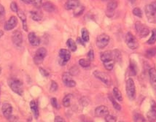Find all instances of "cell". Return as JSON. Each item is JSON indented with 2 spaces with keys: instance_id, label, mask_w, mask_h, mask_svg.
<instances>
[{
  "instance_id": "cell-1",
  "label": "cell",
  "mask_w": 156,
  "mask_h": 122,
  "mask_svg": "<svg viewBox=\"0 0 156 122\" xmlns=\"http://www.w3.org/2000/svg\"><path fill=\"white\" fill-rule=\"evenodd\" d=\"M100 59L102 61L104 68L107 70H113L114 62L116 61L113 51L109 50L104 51L101 55Z\"/></svg>"
},
{
  "instance_id": "cell-2",
  "label": "cell",
  "mask_w": 156,
  "mask_h": 122,
  "mask_svg": "<svg viewBox=\"0 0 156 122\" xmlns=\"http://www.w3.org/2000/svg\"><path fill=\"white\" fill-rule=\"evenodd\" d=\"M8 85L13 92L19 96H22L24 93V88L21 81L16 78H11L7 81Z\"/></svg>"
},
{
  "instance_id": "cell-3",
  "label": "cell",
  "mask_w": 156,
  "mask_h": 122,
  "mask_svg": "<svg viewBox=\"0 0 156 122\" xmlns=\"http://www.w3.org/2000/svg\"><path fill=\"white\" fill-rule=\"evenodd\" d=\"M145 13L148 22L150 23H156V1L145 6Z\"/></svg>"
},
{
  "instance_id": "cell-4",
  "label": "cell",
  "mask_w": 156,
  "mask_h": 122,
  "mask_svg": "<svg viewBox=\"0 0 156 122\" xmlns=\"http://www.w3.org/2000/svg\"><path fill=\"white\" fill-rule=\"evenodd\" d=\"M126 92L130 100H135L136 98V89L135 83L132 79L129 78L126 82Z\"/></svg>"
},
{
  "instance_id": "cell-5",
  "label": "cell",
  "mask_w": 156,
  "mask_h": 122,
  "mask_svg": "<svg viewBox=\"0 0 156 122\" xmlns=\"http://www.w3.org/2000/svg\"><path fill=\"white\" fill-rule=\"evenodd\" d=\"M125 42L127 46L133 50L137 49L139 47V43L137 38L130 32L127 33L126 34Z\"/></svg>"
},
{
  "instance_id": "cell-6",
  "label": "cell",
  "mask_w": 156,
  "mask_h": 122,
  "mask_svg": "<svg viewBox=\"0 0 156 122\" xmlns=\"http://www.w3.org/2000/svg\"><path fill=\"white\" fill-rule=\"evenodd\" d=\"M135 26L137 34L141 38H145L149 35L150 30L148 27L140 22H137Z\"/></svg>"
},
{
  "instance_id": "cell-7",
  "label": "cell",
  "mask_w": 156,
  "mask_h": 122,
  "mask_svg": "<svg viewBox=\"0 0 156 122\" xmlns=\"http://www.w3.org/2000/svg\"><path fill=\"white\" fill-rule=\"evenodd\" d=\"M47 54V51L45 48L44 47L39 48L36 52L34 57V61L35 64L37 65L42 64Z\"/></svg>"
},
{
  "instance_id": "cell-8",
  "label": "cell",
  "mask_w": 156,
  "mask_h": 122,
  "mask_svg": "<svg viewBox=\"0 0 156 122\" xmlns=\"http://www.w3.org/2000/svg\"><path fill=\"white\" fill-rule=\"evenodd\" d=\"M93 75L95 78L101 80L102 82L108 85H110L112 84V80L111 76L105 72L99 70L94 71Z\"/></svg>"
},
{
  "instance_id": "cell-9",
  "label": "cell",
  "mask_w": 156,
  "mask_h": 122,
  "mask_svg": "<svg viewBox=\"0 0 156 122\" xmlns=\"http://www.w3.org/2000/svg\"><path fill=\"white\" fill-rule=\"evenodd\" d=\"M109 36L103 34L98 36L96 41V46L99 49H104L108 44L109 42Z\"/></svg>"
},
{
  "instance_id": "cell-10",
  "label": "cell",
  "mask_w": 156,
  "mask_h": 122,
  "mask_svg": "<svg viewBox=\"0 0 156 122\" xmlns=\"http://www.w3.org/2000/svg\"><path fill=\"white\" fill-rule=\"evenodd\" d=\"M59 57L60 59L59 64L62 66H64L70 60L71 53L69 50L66 49H62L59 52Z\"/></svg>"
},
{
  "instance_id": "cell-11",
  "label": "cell",
  "mask_w": 156,
  "mask_h": 122,
  "mask_svg": "<svg viewBox=\"0 0 156 122\" xmlns=\"http://www.w3.org/2000/svg\"><path fill=\"white\" fill-rule=\"evenodd\" d=\"M62 80L64 84L69 88H74L76 85V83L72 78V75L69 72H64L62 75Z\"/></svg>"
},
{
  "instance_id": "cell-12",
  "label": "cell",
  "mask_w": 156,
  "mask_h": 122,
  "mask_svg": "<svg viewBox=\"0 0 156 122\" xmlns=\"http://www.w3.org/2000/svg\"><path fill=\"white\" fill-rule=\"evenodd\" d=\"M2 113L3 116L5 117L6 119H11L12 118L13 108L11 104L8 103H4L2 107Z\"/></svg>"
},
{
  "instance_id": "cell-13",
  "label": "cell",
  "mask_w": 156,
  "mask_h": 122,
  "mask_svg": "<svg viewBox=\"0 0 156 122\" xmlns=\"http://www.w3.org/2000/svg\"><path fill=\"white\" fill-rule=\"evenodd\" d=\"M18 24L17 17L14 16H11L4 24V29L5 30L10 31L15 28Z\"/></svg>"
},
{
  "instance_id": "cell-14",
  "label": "cell",
  "mask_w": 156,
  "mask_h": 122,
  "mask_svg": "<svg viewBox=\"0 0 156 122\" xmlns=\"http://www.w3.org/2000/svg\"><path fill=\"white\" fill-rule=\"evenodd\" d=\"M147 118L150 122L156 121V103L153 100L151 102L150 109L147 113Z\"/></svg>"
},
{
  "instance_id": "cell-15",
  "label": "cell",
  "mask_w": 156,
  "mask_h": 122,
  "mask_svg": "<svg viewBox=\"0 0 156 122\" xmlns=\"http://www.w3.org/2000/svg\"><path fill=\"white\" fill-rule=\"evenodd\" d=\"M12 42L16 46L21 45L23 41L22 35L19 30H16L12 34L11 37Z\"/></svg>"
},
{
  "instance_id": "cell-16",
  "label": "cell",
  "mask_w": 156,
  "mask_h": 122,
  "mask_svg": "<svg viewBox=\"0 0 156 122\" xmlns=\"http://www.w3.org/2000/svg\"><path fill=\"white\" fill-rule=\"evenodd\" d=\"M94 113L95 116L98 118L105 117V116L109 114L108 108L107 107L104 105H101L95 108Z\"/></svg>"
},
{
  "instance_id": "cell-17",
  "label": "cell",
  "mask_w": 156,
  "mask_h": 122,
  "mask_svg": "<svg viewBox=\"0 0 156 122\" xmlns=\"http://www.w3.org/2000/svg\"><path fill=\"white\" fill-rule=\"evenodd\" d=\"M117 6V2L115 1H110L107 6L106 14L108 17H111L114 15V11Z\"/></svg>"
},
{
  "instance_id": "cell-18",
  "label": "cell",
  "mask_w": 156,
  "mask_h": 122,
  "mask_svg": "<svg viewBox=\"0 0 156 122\" xmlns=\"http://www.w3.org/2000/svg\"><path fill=\"white\" fill-rule=\"evenodd\" d=\"M28 39L30 44L33 46H38L40 44L39 38L34 32H31L28 35Z\"/></svg>"
},
{
  "instance_id": "cell-19",
  "label": "cell",
  "mask_w": 156,
  "mask_h": 122,
  "mask_svg": "<svg viewBox=\"0 0 156 122\" xmlns=\"http://www.w3.org/2000/svg\"><path fill=\"white\" fill-rule=\"evenodd\" d=\"M79 6V0H68L65 3V9L67 10H74Z\"/></svg>"
},
{
  "instance_id": "cell-20",
  "label": "cell",
  "mask_w": 156,
  "mask_h": 122,
  "mask_svg": "<svg viewBox=\"0 0 156 122\" xmlns=\"http://www.w3.org/2000/svg\"><path fill=\"white\" fill-rule=\"evenodd\" d=\"M30 107L35 118L36 119H38L39 115V112L37 103L34 100H32L30 103Z\"/></svg>"
},
{
  "instance_id": "cell-21",
  "label": "cell",
  "mask_w": 156,
  "mask_h": 122,
  "mask_svg": "<svg viewBox=\"0 0 156 122\" xmlns=\"http://www.w3.org/2000/svg\"><path fill=\"white\" fill-rule=\"evenodd\" d=\"M150 83L153 89L156 90V70L151 68L149 71Z\"/></svg>"
},
{
  "instance_id": "cell-22",
  "label": "cell",
  "mask_w": 156,
  "mask_h": 122,
  "mask_svg": "<svg viewBox=\"0 0 156 122\" xmlns=\"http://www.w3.org/2000/svg\"><path fill=\"white\" fill-rule=\"evenodd\" d=\"M17 13L18 17H19L21 20L22 21L23 29L25 31L27 32L28 28H27V23H26V17L24 12L20 10H19Z\"/></svg>"
},
{
  "instance_id": "cell-23",
  "label": "cell",
  "mask_w": 156,
  "mask_h": 122,
  "mask_svg": "<svg viewBox=\"0 0 156 122\" xmlns=\"http://www.w3.org/2000/svg\"><path fill=\"white\" fill-rule=\"evenodd\" d=\"M128 73L131 76H135L137 74V65L136 62L131 60L128 68Z\"/></svg>"
},
{
  "instance_id": "cell-24",
  "label": "cell",
  "mask_w": 156,
  "mask_h": 122,
  "mask_svg": "<svg viewBox=\"0 0 156 122\" xmlns=\"http://www.w3.org/2000/svg\"><path fill=\"white\" fill-rule=\"evenodd\" d=\"M31 18L35 21H40L42 19L43 14L41 11H33L30 12Z\"/></svg>"
},
{
  "instance_id": "cell-25",
  "label": "cell",
  "mask_w": 156,
  "mask_h": 122,
  "mask_svg": "<svg viewBox=\"0 0 156 122\" xmlns=\"http://www.w3.org/2000/svg\"><path fill=\"white\" fill-rule=\"evenodd\" d=\"M42 6H43L44 9L47 12H53L55 10V8L54 4L50 1H46L44 2V4H43Z\"/></svg>"
},
{
  "instance_id": "cell-26",
  "label": "cell",
  "mask_w": 156,
  "mask_h": 122,
  "mask_svg": "<svg viewBox=\"0 0 156 122\" xmlns=\"http://www.w3.org/2000/svg\"><path fill=\"white\" fill-rule=\"evenodd\" d=\"M66 45L69 50L72 52H75L77 50V45L73 39H68L66 42Z\"/></svg>"
},
{
  "instance_id": "cell-27",
  "label": "cell",
  "mask_w": 156,
  "mask_h": 122,
  "mask_svg": "<svg viewBox=\"0 0 156 122\" xmlns=\"http://www.w3.org/2000/svg\"><path fill=\"white\" fill-rule=\"evenodd\" d=\"M72 98H73V95L72 94H68L66 95L63 99V105L66 108L69 107L71 104V100Z\"/></svg>"
},
{
  "instance_id": "cell-28",
  "label": "cell",
  "mask_w": 156,
  "mask_h": 122,
  "mask_svg": "<svg viewBox=\"0 0 156 122\" xmlns=\"http://www.w3.org/2000/svg\"><path fill=\"white\" fill-rule=\"evenodd\" d=\"M113 92L114 96L117 100L119 102H122L123 101L122 95L119 89L115 87L114 88Z\"/></svg>"
},
{
  "instance_id": "cell-29",
  "label": "cell",
  "mask_w": 156,
  "mask_h": 122,
  "mask_svg": "<svg viewBox=\"0 0 156 122\" xmlns=\"http://www.w3.org/2000/svg\"><path fill=\"white\" fill-rule=\"evenodd\" d=\"M81 35L82 39L85 42H88L89 40V33L88 31L85 28H83L81 30Z\"/></svg>"
},
{
  "instance_id": "cell-30",
  "label": "cell",
  "mask_w": 156,
  "mask_h": 122,
  "mask_svg": "<svg viewBox=\"0 0 156 122\" xmlns=\"http://www.w3.org/2000/svg\"><path fill=\"white\" fill-rule=\"evenodd\" d=\"M6 11L3 5L0 4V24H2L5 19Z\"/></svg>"
},
{
  "instance_id": "cell-31",
  "label": "cell",
  "mask_w": 156,
  "mask_h": 122,
  "mask_svg": "<svg viewBox=\"0 0 156 122\" xmlns=\"http://www.w3.org/2000/svg\"><path fill=\"white\" fill-rule=\"evenodd\" d=\"M109 100L112 102V104L114 108L116 109V110H118V111H120L122 109V107H121V105L117 103V101L114 99V98L111 96L109 95Z\"/></svg>"
},
{
  "instance_id": "cell-32",
  "label": "cell",
  "mask_w": 156,
  "mask_h": 122,
  "mask_svg": "<svg viewBox=\"0 0 156 122\" xmlns=\"http://www.w3.org/2000/svg\"><path fill=\"white\" fill-rule=\"evenodd\" d=\"M156 42V29H153L152 30V34L150 39L147 41L148 44L152 45L155 44Z\"/></svg>"
},
{
  "instance_id": "cell-33",
  "label": "cell",
  "mask_w": 156,
  "mask_h": 122,
  "mask_svg": "<svg viewBox=\"0 0 156 122\" xmlns=\"http://www.w3.org/2000/svg\"><path fill=\"white\" fill-rule=\"evenodd\" d=\"M84 10V6H79L77 8H75V9H74V11L73 13H74V16H79L83 14Z\"/></svg>"
},
{
  "instance_id": "cell-34",
  "label": "cell",
  "mask_w": 156,
  "mask_h": 122,
  "mask_svg": "<svg viewBox=\"0 0 156 122\" xmlns=\"http://www.w3.org/2000/svg\"><path fill=\"white\" fill-rule=\"evenodd\" d=\"M156 55V48H150L148 49V50L146 52V55L148 58H152L154 57Z\"/></svg>"
},
{
  "instance_id": "cell-35",
  "label": "cell",
  "mask_w": 156,
  "mask_h": 122,
  "mask_svg": "<svg viewBox=\"0 0 156 122\" xmlns=\"http://www.w3.org/2000/svg\"><path fill=\"white\" fill-rule=\"evenodd\" d=\"M90 60H89L88 59L86 60L85 59H81L79 60V64L80 66L84 68H86V67H88L89 66H90Z\"/></svg>"
},
{
  "instance_id": "cell-36",
  "label": "cell",
  "mask_w": 156,
  "mask_h": 122,
  "mask_svg": "<svg viewBox=\"0 0 156 122\" xmlns=\"http://www.w3.org/2000/svg\"><path fill=\"white\" fill-rule=\"evenodd\" d=\"M132 13L134 15L139 18L142 17V12L141 9L139 7H136L132 10Z\"/></svg>"
},
{
  "instance_id": "cell-37",
  "label": "cell",
  "mask_w": 156,
  "mask_h": 122,
  "mask_svg": "<svg viewBox=\"0 0 156 122\" xmlns=\"http://www.w3.org/2000/svg\"><path fill=\"white\" fill-rule=\"evenodd\" d=\"M134 121L136 122H145L144 117L139 113H136L134 116Z\"/></svg>"
},
{
  "instance_id": "cell-38",
  "label": "cell",
  "mask_w": 156,
  "mask_h": 122,
  "mask_svg": "<svg viewBox=\"0 0 156 122\" xmlns=\"http://www.w3.org/2000/svg\"><path fill=\"white\" fill-rule=\"evenodd\" d=\"M58 89V85L57 83L54 80L51 81V85L50 88V90L52 92H55L57 91Z\"/></svg>"
},
{
  "instance_id": "cell-39",
  "label": "cell",
  "mask_w": 156,
  "mask_h": 122,
  "mask_svg": "<svg viewBox=\"0 0 156 122\" xmlns=\"http://www.w3.org/2000/svg\"><path fill=\"white\" fill-rule=\"evenodd\" d=\"M69 73L72 76L77 75L79 73V69L78 68V67H76V66H73L70 69Z\"/></svg>"
},
{
  "instance_id": "cell-40",
  "label": "cell",
  "mask_w": 156,
  "mask_h": 122,
  "mask_svg": "<svg viewBox=\"0 0 156 122\" xmlns=\"http://www.w3.org/2000/svg\"><path fill=\"white\" fill-rule=\"evenodd\" d=\"M117 118L115 116L112 115H108L105 117V120L107 122H114L117 121Z\"/></svg>"
},
{
  "instance_id": "cell-41",
  "label": "cell",
  "mask_w": 156,
  "mask_h": 122,
  "mask_svg": "<svg viewBox=\"0 0 156 122\" xmlns=\"http://www.w3.org/2000/svg\"><path fill=\"white\" fill-rule=\"evenodd\" d=\"M32 2L34 6L38 9H39L43 5L42 0H34Z\"/></svg>"
},
{
  "instance_id": "cell-42",
  "label": "cell",
  "mask_w": 156,
  "mask_h": 122,
  "mask_svg": "<svg viewBox=\"0 0 156 122\" xmlns=\"http://www.w3.org/2000/svg\"><path fill=\"white\" fill-rule=\"evenodd\" d=\"M10 8L11 11L13 12H17L19 10L18 6H17L16 2H14V1H13L11 3Z\"/></svg>"
},
{
  "instance_id": "cell-43",
  "label": "cell",
  "mask_w": 156,
  "mask_h": 122,
  "mask_svg": "<svg viewBox=\"0 0 156 122\" xmlns=\"http://www.w3.org/2000/svg\"><path fill=\"white\" fill-rule=\"evenodd\" d=\"M51 103L52 104V106L54 108H55L58 109L59 108V104H58L57 99L56 98H51Z\"/></svg>"
},
{
  "instance_id": "cell-44",
  "label": "cell",
  "mask_w": 156,
  "mask_h": 122,
  "mask_svg": "<svg viewBox=\"0 0 156 122\" xmlns=\"http://www.w3.org/2000/svg\"><path fill=\"white\" fill-rule=\"evenodd\" d=\"M87 56H88L89 60H90V61H93L94 58V52L93 50H89Z\"/></svg>"
},
{
  "instance_id": "cell-45",
  "label": "cell",
  "mask_w": 156,
  "mask_h": 122,
  "mask_svg": "<svg viewBox=\"0 0 156 122\" xmlns=\"http://www.w3.org/2000/svg\"><path fill=\"white\" fill-rule=\"evenodd\" d=\"M39 70L41 74L44 77H48L49 75V72L47 70H45L42 67H40Z\"/></svg>"
},
{
  "instance_id": "cell-46",
  "label": "cell",
  "mask_w": 156,
  "mask_h": 122,
  "mask_svg": "<svg viewBox=\"0 0 156 122\" xmlns=\"http://www.w3.org/2000/svg\"><path fill=\"white\" fill-rule=\"evenodd\" d=\"M54 122H65V120H64V118H62V117H59V116H57V117L55 118Z\"/></svg>"
},
{
  "instance_id": "cell-47",
  "label": "cell",
  "mask_w": 156,
  "mask_h": 122,
  "mask_svg": "<svg viewBox=\"0 0 156 122\" xmlns=\"http://www.w3.org/2000/svg\"><path fill=\"white\" fill-rule=\"evenodd\" d=\"M77 42L78 44H79L82 45H84V41L81 38H78L77 39Z\"/></svg>"
},
{
  "instance_id": "cell-48",
  "label": "cell",
  "mask_w": 156,
  "mask_h": 122,
  "mask_svg": "<svg viewBox=\"0 0 156 122\" xmlns=\"http://www.w3.org/2000/svg\"><path fill=\"white\" fill-rule=\"evenodd\" d=\"M21 1L24 2L26 4H30L31 2H32V0H21Z\"/></svg>"
},
{
  "instance_id": "cell-49",
  "label": "cell",
  "mask_w": 156,
  "mask_h": 122,
  "mask_svg": "<svg viewBox=\"0 0 156 122\" xmlns=\"http://www.w3.org/2000/svg\"><path fill=\"white\" fill-rule=\"evenodd\" d=\"M3 35H4V32H3V31L0 30V38H1Z\"/></svg>"
},
{
  "instance_id": "cell-50",
  "label": "cell",
  "mask_w": 156,
  "mask_h": 122,
  "mask_svg": "<svg viewBox=\"0 0 156 122\" xmlns=\"http://www.w3.org/2000/svg\"><path fill=\"white\" fill-rule=\"evenodd\" d=\"M137 0H129V1L131 2L132 3H133L134 2H135Z\"/></svg>"
},
{
  "instance_id": "cell-51",
  "label": "cell",
  "mask_w": 156,
  "mask_h": 122,
  "mask_svg": "<svg viewBox=\"0 0 156 122\" xmlns=\"http://www.w3.org/2000/svg\"><path fill=\"white\" fill-rule=\"evenodd\" d=\"M1 70H2V69H1V67H0V74H1Z\"/></svg>"
},
{
  "instance_id": "cell-52",
  "label": "cell",
  "mask_w": 156,
  "mask_h": 122,
  "mask_svg": "<svg viewBox=\"0 0 156 122\" xmlns=\"http://www.w3.org/2000/svg\"><path fill=\"white\" fill-rule=\"evenodd\" d=\"M1 88H0V94H1Z\"/></svg>"
}]
</instances>
